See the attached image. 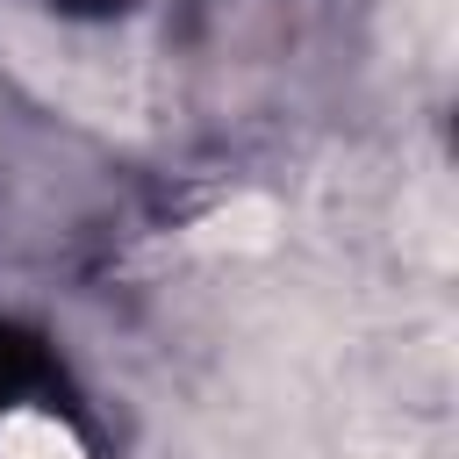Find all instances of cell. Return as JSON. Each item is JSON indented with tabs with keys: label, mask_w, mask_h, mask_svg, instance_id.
I'll return each instance as SVG.
<instances>
[{
	"label": "cell",
	"mask_w": 459,
	"mask_h": 459,
	"mask_svg": "<svg viewBox=\"0 0 459 459\" xmlns=\"http://www.w3.org/2000/svg\"><path fill=\"white\" fill-rule=\"evenodd\" d=\"M7 65L57 108L93 115V122H129L136 115V79L115 65V50L72 43V36H43L29 22H7Z\"/></svg>",
	"instance_id": "6da1fadb"
},
{
	"label": "cell",
	"mask_w": 459,
	"mask_h": 459,
	"mask_svg": "<svg viewBox=\"0 0 459 459\" xmlns=\"http://www.w3.org/2000/svg\"><path fill=\"white\" fill-rule=\"evenodd\" d=\"M273 230H280V208H273L265 194H244V201L215 208V215L201 222V237H194V244H208V251H265V244H273Z\"/></svg>",
	"instance_id": "7a4b0ae2"
},
{
	"label": "cell",
	"mask_w": 459,
	"mask_h": 459,
	"mask_svg": "<svg viewBox=\"0 0 459 459\" xmlns=\"http://www.w3.org/2000/svg\"><path fill=\"white\" fill-rule=\"evenodd\" d=\"M0 459H79V445H72V430L50 423V416H14V423L0 430Z\"/></svg>",
	"instance_id": "3957f363"
}]
</instances>
